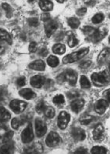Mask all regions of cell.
Listing matches in <instances>:
<instances>
[{"label": "cell", "mask_w": 110, "mask_h": 154, "mask_svg": "<svg viewBox=\"0 0 110 154\" xmlns=\"http://www.w3.org/2000/svg\"><path fill=\"white\" fill-rule=\"evenodd\" d=\"M80 96L79 93L77 91H72L67 93V97L69 99H75L78 97Z\"/></svg>", "instance_id": "38"}, {"label": "cell", "mask_w": 110, "mask_h": 154, "mask_svg": "<svg viewBox=\"0 0 110 154\" xmlns=\"http://www.w3.org/2000/svg\"><path fill=\"white\" fill-rule=\"evenodd\" d=\"M80 84L81 87L83 88H89L91 87L90 81L87 79V77L84 75H82L81 77Z\"/></svg>", "instance_id": "30"}, {"label": "cell", "mask_w": 110, "mask_h": 154, "mask_svg": "<svg viewBox=\"0 0 110 154\" xmlns=\"http://www.w3.org/2000/svg\"><path fill=\"white\" fill-rule=\"evenodd\" d=\"M5 51V47L2 44H0V55L3 54Z\"/></svg>", "instance_id": "52"}, {"label": "cell", "mask_w": 110, "mask_h": 154, "mask_svg": "<svg viewBox=\"0 0 110 154\" xmlns=\"http://www.w3.org/2000/svg\"><path fill=\"white\" fill-rule=\"evenodd\" d=\"M110 56V48H107L103 49L98 57V62L99 63H103L105 62Z\"/></svg>", "instance_id": "21"}, {"label": "cell", "mask_w": 110, "mask_h": 154, "mask_svg": "<svg viewBox=\"0 0 110 154\" xmlns=\"http://www.w3.org/2000/svg\"><path fill=\"white\" fill-rule=\"evenodd\" d=\"M35 130L37 137H41L47 133V125L42 119L37 118L35 120Z\"/></svg>", "instance_id": "8"}, {"label": "cell", "mask_w": 110, "mask_h": 154, "mask_svg": "<svg viewBox=\"0 0 110 154\" xmlns=\"http://www.w3.org/2000/svg\"><path fill=\"white\" fill-rule=\"evenodd\" d=\"M48 53V51L46 48H42L39 52L38 54L40 56L42 57H46Z\"/></svg>", "instance_id": "45"}, {"label": "cell", "mask_w": 110, "mask_h": 154, "mask_svg": "<svg viewBox=\"0 0 110 154\" xmlns=\"http://www.w3.org/2000/svg\"><path fill=\"white\" fill-rule=\"evenodd\" d=\"M109 42H110V38H109Z\"/></svg>", "instance_id": "56"}, {"label": "cell", "mask_w": 110, "mask_h": 154, "mask_svg": "<svg viewBox=\"0 0 110 154\" xmlns=\"http://www.w3.org/2000/svg\"><path fill=\"white\" fill-rule=\"evenodd\" d=\"M58 27V24L57 22L55 20H50L46 22L44 28H45V32L47 35V37H50L56 31Z\"/></svg>", "instance_id": "10"}, {"label": "cell", "mask_w": 110, "mask_h": 154, "mask_svg": "<svg viewBox=\"0 0 110 154\" xmlns=\"http://www.w3.org/2000/svg\"><path fill=\"white\" fill-rule=\"evenodd\" d=\"M91 64V61H84L80 65V67L82 69H87L89 67Z\"/></svg>", "instance_id": "43"}, {"label": "cell", "mask_w": 110, "mask_h": 154, "mask_svg": "<svg viewBox=\"0 0 110 154\" xmlns=\"http://www.w3.org/2000/svg\"><path fill=\"white\" fill-rule=\"evenodd\" d=\"M78 75L77 72L72 69H67L57 78V81L59 83H63L65 81L69 82L70 85H75L77 81Z\"/></svg>", "instance_id": "3"}, {"label": "cell", "mask_w": 110, "mask_h": 154, "mask_svg": "<svg viewBox=\"0 0 110 154\" xmlns=\"http://www.w3.org/2000/svg\"><path fill=\"white\" fill-rule=\"evenodd\" d=\"M11 118V114L8 111L3 107H0V120L7 122Z\"/></svg>", "instance_id": "23"}, {"label": "cell", "mask_w": 110, "mask_h": 154, "mask_svg": "<svg viewBox=\"0 0 110 154\" xmlns=\"http://www.w3.org/2000/svg\"><path fill=\"white\" fill-rule=\"evenodd\" d=\"M85 102L83 100L78 99L73 101L71 103V108L73 112L78 113L80 112L84 107Z\"/></svg>", "instance_id": "18"}, {"label": "cell", "mask_w": 110, "mask_h": 154, "mask_svg": "<svg viewBox=\"0 0 110 154\" xmlns=\"http://www.w3.org/2000/svg\"><path fill=\"white\" fill-rule=\"evenodd\" d=\"M35 0H28V2L29 3H32V2H34Z\"/></svg>", "instance_id": "54"}, {"label": "cell", "mask_w": 110, "mask_h": 154, "mask_svg": "<svg viewBox=\"0 0 110 154\" xmlns=\"http://www.w3.org/2000/svg\"><path fill=\"white\" fill-rule=\"evenodd\" d=\"M89 51V48H85L83 49H81L77 52L72 53L71 54H69L64 57L63 59V62L64 64H68L78 61L85 56L88 53Z\"/></svg>", "instance_id": "4"}, {"label": "cell", "mask_w": 110, "mask_h": 154, "mask_svg": "<svg viewBox=\"0 0 110 154\" xmlns=\"http://www.w3.org/2000/svg\"><path fill=\"white\" fill-rule=\"evenodd\" d=\"M3 8L6 12V16L8 17H11L12 16V8L8 4L3 3L2 5Z\"/></svg>", "instance_id": "36"}, {"label": "cell", "mask_w": 110, "mask_h": 154, "mask_svg": "<svg viewBox=\"0 0 110 154\" xmlns=\"http://www.w3.org/2000/svg\"><path fill=\"white\" fill-rule=\"evenodd\" d=\"M107 149L105 147L102 146H94L91 149V152L94 154H107Z\"/></svg>", "instance_id": "28"}, {"label": "cell", "mask_w": 110, "mask_h": 154, "mask_svg": "<svg viewBox=\"0 0 110 154\" xmlns=\"http://www.w3.org/2000/svg\"><path fill=\"white\" fill-rule=\"evenodd\" d=\"M68 23L69 26L72 28L77 29L79 27L80 25V22L78 19L75 17H72L69 19L68 20Z\"/></svg>", "instance_id": "29"}, {"label": "cell", "mask_w": 110, "mask_h": 154, "mask_svg": "<svg viewBox=\"0 0 110 154\" xmlns=\"http://www.w3.org/2000/svg\"><path fill=\"white\" fill-rule=\"evenodd\" d=\"M50 14H48V13H44V14H42L41 15V20L43 22H47V21L50 20Z\"/></svg>", "instance_id": "42"}, {"label": "cell", "mask_w": 110, "mask_h": 154, "mask_svg": "<svg viewBox=\"0 0 110 154\" xmlns=\"http://www.w3.org/2000/svg\"><path fill=\"white\" fill-rule=\"evenodd\" d=\"M5 122L0 120V130H2V129L5 130H7V127Z\"/></svg>", "instance_id": "48"}, {"label": "cell", "mask_w": 110, "mask_h": 154, "mask_svg": "<svg viewBox=\"0 0 110 154\" xmlns=\"http://www.w3.org/2000/svg\"><path fill=\"white\" fill-rule=\"evenodd\" d=\"M22 140L24 143H28L34 139L33 131L32 124L30 123L27 127L23 130L21 135Z\"/></svg>", "instance_id": "6"}, {"label": "cell", "mask_w": 110, "mask_h": 154, "mask_svg": "<svg viewBox=\"0 0 110 154\" xmlns=\"http://www.w3.org/2000/svg\"><path fill=\"white\" fill-rule=\"evenodd\" d=\"M15 151V146L14 143H7L2 146L0 148V154H13Z\"/></svg>", "instance_id": "19"}, {"label": "cell", "mask_w": 110, "mask_h": 154, "mask_svg": "<svg viewBox=\"0 0 110 154\" xmlns=\"http://www.w3.org/2000/svg\"><path fill=\"white\" fill-rule=\"evenodd\" d=\"M104 19V15L102 14H97L94 16L92 19V23L95 24L100 23Z\"/></svg>", "instance_id": "34"}, {"label": "cell", "mask_w": 110, "mask_h": 154, "mask_svg": "<svg viewBox=\"0 0 110 154\" xmlns=\"http://www.w3.org/2000/svg\"><path fill=\"white\" fill-rule=\"evenodd\" d=\"M53 82L50 79H48V80L47 81L46 86L49 88V87H50V86H52L53 85Z\"/></svg>", "instance_id": "51"}, {"label": "cell", "mask_w": 110, "mask_h": 154, "mask_svg": "<svg viewBox=\"0 0 110 154\" xmlns=\"http://www.w3.org/2000/svg\"><path fill=\"white\" fill-rule=\"evenodd\" d=\"M17 84L20 87H22V86L25 85V77H22L18 78V79L17 80Z\"/></svg>", "instance_id": "41"}, {"label": "cell", "mask_w": 110, "mask_h": 154, "mask_svg": "<svg viewBox=\"0 0 110 154\" xmlns=\"http://www.w3.org/2000/svg\"><path fill=\"white\" fill-rule=\"evenodd\" d=\"M45 83V78L44 76L37 75L32 77L30 83L33 87L39 88L44 85Z\"/></svg>", "instance_id": "12"}, {"label": "cell", "mask_w": 110, "mask_h": 154, "mask_svg": "<svg viewBox=\"0 0 110 154\" xmlns=\"http://www.w3.org/2000/svg\"><path fill=\"white\" fill-rule=\"evenodd\" d=\"M70 116L65 111L60 113L58 118V126L61 130H64L67 127L69 122L70 121Z\"/></svg>", "instance_id": "9"}, {"label": "cell", "mask_w": 110, "mask_h": 154, "mask_svg": "<svg viewBox=\"0 0 110 154\" xmlns=\"http://www.w3.org/2000/svg\"><path fill=\"white\" fill-rule=\"evenodd\" d=\"M108 104L107 100L103 99L97 102L95 104L94 109L96 112L99 114H102L105 112L107 108L108 107Z\"/></svg>", "instance_id": "13"}, {"label": "cell", "mask_w": 110, "mask_h": 154, "mask_svg": "<svg viewBox=\"0 0 110 154\" xmlns=\"http://www.w3.org/2000/svg\"><path fill=\"white\" fill-rule=\"evenodd\" d=\"M87 12V9L86 8H82L79 9L77 10V14L78 16H83L85 15L86 13Z\"/></svg>", "instance_id": "44"}, {"label": "cell", "mask_w": 110, "mask_h": 154, "mask_svg": "<svg viewBox=\"0 0 110 154\" xmlns=\"http://www.w3.org/2000/svg\"><path fill=\"white\" fill-rule=\"evenodd\" d=\"M57 2H59V3H63V2L66 1V0H56Z\"/></svg>", "instance_id": "53"}, {"label": "cell", "mask_w": 110, "mask_h": 154, "mask_svg": "<svg viewBox=\"0 0 110 154\" xmlns=\"http://www.w3.org/2000/svg\"><path fill=\"white\" fill-rule=\"evenodd\" d=\"M45 116L49 118V119H52L54 117L55 114V109L52 107H47L45 108V110L44 111Z\"/></svg>", "instance_id": "31"}, {"label": "cell", "mask_w": 110, "mask_h": 154, "mask_svg": "<svg viewBox=\"0 0 110 154\" xmlns=\"http://www.w3.org/2000/svg\"><path fill=\"white\" fill-rule=\"evenodd\" d=\"M53 101L54 104L59 105H62V104H64L65 102V100H64V97L63 95L58 94L53 97Z\"/></svg>", "instance_id": "33"}, {"label": "cell", "mask_w": 110, "mask_h": 154, "mask_svg": "<svg viewBox=\"0 0 110 154\" xmlns=\"http://www.w3.org/2000/svg\"><path fill=\"white\" fill-rule=\"evenodd\" d=\"M93 84L98 87H102L109 83L110 74L107 70H103L99 73H94L91 76Z\"/></svg>", "instance_id": "2"}, {"label": "cell", "mask_w": 110, "mask_h": 154, "mask_svg": "<svg viewBox=\"0 0 110 154\" xmlns=\"http://www.w3.org/2000/svg\"><path fill=\"white\" fill-rule=\"evenodd\" d=\"M47 62L50 67H55L58 66L59 61L57 57L54 56H50L47 59Z\"/></svg>", "instance_id": "27"}, {"label": "cell", "mask_w": 110, "mask_h": 154, "mask_svg": "<svg viewBox=\"0 0 110 154\" xmlns=\"http://www.w3.org/2000/svg\"><path fill=\"white\" fill-rule=\"evenodd\" d=\"M109 69H110V65H109Z\"/></svg>", "instance_id": "55"}, {"label": "cell", "mask_w": 110, "mask_h": 154, "mask_svg": "<svg viewBox=\"0 0 110 154\" xmlns=\"http://www.w3.org/2000/svg\"><path fill=\"white\" fill-rule=\"evenodd\" d=\"M3 40L7 42L9 45H11L12 43V40L10 34L5 30L0 29V41Z\"/></svg>", "instance_id": "22"}, {"label": "cell", "mask_w": 110, "mask_h": 154, "mask_svg": "<svg viewBox=\"0 0 110 154\" xmlns=\"http://www.w3.org/2000/svg\"><path fill=\"white\" fill-rule=\"evenodd\" d=\"M104 136V128L102 124L96 126L93 132V137L95 141L102 140Z\"/></svg>", "instance_id": "15"}, {"label": "cell", "mask_w": 110, "mask_h": 154, "mask_svg": "<svg viewBox=\"0 0 110 154\" xmlns=\"http://www.w3.org/2000/svg\"><path fill=\"white\" fill-rule=\"evenodd\" d=\"M84 33L93 42H98L107 35V30L103 28L97 29L93 27L86 26L83 28Z\"/></svg>", "instance_id": "1"}, {"label": "cell", "mask_w": 110, "mask_h": 154, "mask_svg": "<svg viewBox=\"0 0 110 154\" xmlns=\"http://www.w3.org/2000/svg\"><path fill=\"white\" fill-rule=\"evenodd\" d=\"M24 152L26 154H40L43 152L42 146L39 143H35L32 146L26 148Z\"/></svg>", "instance_id": "14"}, {"label": "cell", "mask_w": 110, "mask_h": 154, "mask_svg": "<svg viewBox=\"0 0 110 154\" xmlns=\"http://www.w3.org/2000/svg\"><path fill=\"white\" fill-rule=\"evenodd\" d=\"M96 0H85V3L88 6H93L95 5Z\"/></svg>", "instance_id": "47"}, {"label": "cell", "mask_w": 110, "mask_h": 154, "mask_svg": "<svg viewBox=\"0 0 110 154\" xmlns=\"http://www.w3.org/2000/svg\"><path fill=\"white\" fill-rule=\"evenodd\" d=\"M78 43V40L76 38L75 35H73L72 34H71L69 36V41H68V45H69V47L70 48H73V47L76 46Z\"/></svg>", "instance_id": "32"}, {"label": "cell", "mask_w": 110, "mask_h": 154, "mask_svg": "<svg viewBox=\"0 0 110 154\" xmlns=\"http://www.w3.org/2000/svg\"><path fill=\"white\" fill-rule=\"evenodd\" d=\"M61 139L58 134L51 132L48 134L46 139V144L49 147H55L61 143Z\"/></svg>", "instance_id": "7"}, {"label": "cell", "mask_w": 110, "mask_h": 154, "mask_svg": "<svg viewBox=\"0 0 110 154\" xmlns=\"http://www.w3.org/2000/svg\"><path fill=\"white\" fill-rule=\"evenodd\" d=\"M66 48L65 45L61 44H56L53 47V51L55 54L62 55L65 52Z\"/></svg>", "instance_id": "25"}, {"label": "cell", "mask_w": 110, "mask_h": 154, "mask_svg": "<svg viewBox=\"0 0 110 154\" xmlns=\"http://www.w3.org/2000/svg\"><path fill=\"white\" fill-rule=\"evenodd\" d=\"M29 68L37 71H44L45 70V65L44 62L41 60H37L31 63L29 66Z\"/></svg>", "instance_id": "17"}, {"label": "cell", "mask_w": 110, "mask_h": 154, "mask_svg": "<svg viewBox=\"0 0 110 154\" xmlns=\"http://www.w3.org/2000/svg\"><path fill=\"white\" fill-rule=\"evenodd\" d=\"M29 25L31 27H37L39 25L38 20L37 18H31L28 20Z\"/></svg>", "instance_id": "39"}, {"label": "cell", "mask_w": 110, "mask_h": 154, "mask_svg": "<svg viewBox=\"0 0 110 154\" xmlns=\"http://www.w3.org/2000/svg\"><path fill=\"white\" fill-rule=\"evenodd\" d=\"M94 119V117L89 114H83L81 116L80 122L83 125H87L90 124Z\"/></svg>", "instance_id": "26"}, {"label": "cell", "mask_w": 110, "mask_h": 154, "mask_svg": "<svg viewBox=\"0 0 110 154\" xmlns=\"http://www.w3.org/2000/svg\"><path fill=\"white\" fill-rule=\"evenodd\" d=\"M39 6L44 11H49L53 8V3L49 0H39Z\"/></svg>", "instance_id": "20"}, {"label": "cell", "mask_w": 110, "mask_h": 154, "mask_svg": "<svg viewBox=\"0 0 110 154\" xmlns=\"http://www.w3.org/2000/svg\"><path fill=\"white\" fill-rule=\"evenodd\" d=\"M6 91H5L4 89L0 88V100L3 99L4 97L6 95Z\"/></svg>", "instance_id": "49"}, {"label": "cell", "mask_w": 110, "mask_h": 154, "mask_svg": "<svg viewBox=\"0 0 110 154\" xmlns=\"http://www.w3.org/2000/svg\"><path fill=\"white\" fill-rule=\"evenodd\" d=\"M14 135V131H9L5 133L2 136H0V143H6L10 141V140L13 137Z\"/></svg>", "instance_id": "24"}, {"label": "cell", "mask_w": 110, "mask_h": 154, "mask_svg": "<svg viewBox=\"0 0 110 154\" xmlns=\"http://www.w3.org/2000/svg\"><path fill=\"white\" fill-rule=\"evenodd\" d=\"M104 96L109 101H110V89L105 91V92L103 93Z\"/></svg>", "instance_id": "50"}, {"label": "cell", "mask_w": 110, "mask_h": 154, "mask_svg": "<svg viewBox=\"0 0 110 154\" xmlns=\"http://www.w3.org/2000/svg\"><path fill=\"white\" fill-rule=\"evenodd\" d=\"M37 50L36 42H31V44L29 47V50L31 53H35Z\"/></svg>", "instance_id": "40"}, {"label": "cell", "mask_w": 110, "mask_h": 154, "mask_svg": "<svg viewBox=\"0 0 110 154\" xmlns=\"http://www.w3.org/2000/svg\"><path fill=\"white\" fill-rule=\"evenodd\" d=\"M71 133L73 139L76 141L84 140L86 137L85 131L80 128H73Z\"/></svg>", "instance_id": "11"}, {"label": "cell", "mask_w": 110, "mask_h": 154, "mask_svg": "<svg viewBox=\"0 0 110 154\" xmlns=\"http://www.w3.org/2000/svg\"><path fill=\"white\" fill-rule=\"evenodd\" d=\"M21 126L20 120L17 118H14L11 121V126L14 130H17L20 126Z\"/></svg>", "instance_id": "37"}, {"label": "cell", "mask_w": 110, "mask_h": 154, "mask_svg": "<svg viewBox=\"0 0 110 154\" xmlns=\"http://www.w3.org/2000/svg\"><path fill=\"white\" fill-rule=\"evenodd\" d=\"M18 94L26 100H31L36 97V94L30 88L23 89L18 92Z\"/></svg>", "instance_id": "16"}, {"label": "cell", "mask_w": 110, "mask_h": 154, "mask_svg": "<svg viewBox=\"0 0 110 154\" xmlns=\"http://www.w3.org/2000/svg\"><path fill=\"white\" fill-rule=\"evenodd\" d=\"M27 103L17 99L11 101L9 104L10 109L16 114H20L23 112L27 107Z\"/></svg>", "instance_id": "5"}, {"label": "cell", "mask_w": 110, "mask_h": 154, "mask_svg": "<svg viewBox=\"0 0 110 154\" xmlns=\"http://www.w3.org/2000/svg\"><path fill=\"white\" fill-rule=\"evenodd\" d=\"M46 107H47L44 102L41 101L40 102H39L36 106V110L38 113L41 114L42 112H44Z\"/></svg>", "instance_id": "35"}, {"label": "cell", "mask_w": 110, "mask_h": 154, "mask_svg": "<svg viewBox=\"0 0 110 154\" xmlns=\"http://www.w3.org/2000/svg\"><path fill=\"white\" fill-rule=\"evenodd\" d=\"M87 149L84 147H80L75 152V154H87Z\"/></svg>", "instance_id": "46"}]
</instances>
